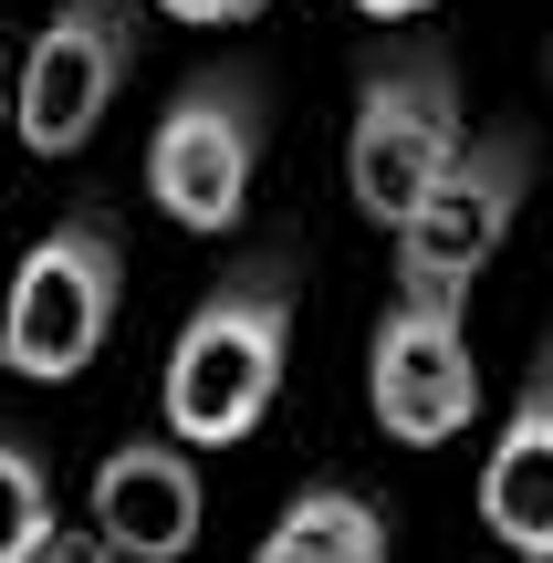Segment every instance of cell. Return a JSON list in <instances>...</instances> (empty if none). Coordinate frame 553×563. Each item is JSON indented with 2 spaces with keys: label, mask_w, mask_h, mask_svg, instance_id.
<instances>
[{
  "label": "cell",
  "mask_w": 553,
  "mask_h": 563,
  "mask_svg": "<svg viewBox=\"0 0 553 563\" xmlns=\"http://www.w3.org/2000/svg\"><path fill=\"white\" fill-rule=\"evenodd\" d=\"M522 199H533V136H471L439 188L397 220V282H439V292H471L491 272V251L512 241Z\"/></svg>",
  "instance_id": "8992f818"
},
{
  "label": "cell",
  "mask_w": 553,
  "mask_h": 563,
  "mask_svg": "<svg viewBox=\"0 0 553 563\" xmlns=\"http://www.w3.org/2000/svg\"><path fill=\"white\" fill-rule=\"evenodd\" d=\"M283 365H292V272H230L220 292L188 313L178 355H167V428L188 449H230L262 428V407L283 397Z\"/></svg>",
  "instance_id": "6da1fadb"
},
{
  "label": "cell",
  "mask_w": 553,
  "mask_h": 563,
  "mask_svg": "<svg viewBox=\"0 0 553 563\" xmlns=\"http://www.w3.org/2000/svg\"><path fill=\"white\" fill-rule=\"evenodd\" d=\"M157 11H178V21H251L262 0H157Z\"/></svg>",
  "instance_id": "4fadbf2b"
},
{
  "label": "cell",
  "mask_w": 553,
  "mask_h": 563,
  "mask_svg": "<svg viewBox=\"0 0 553 563\" xmlns=\"http://www.w3.org/2000/svg\"><path fill=\"white\" fill-rule=\"evenodd\" d=\"M199 470H188V449L167 439H125L115 460L95 470V532L115 563H178L199 543Z\"/></svg>",
  "instance_id": "ba28073f"
},
{
  "label": "cell",
  "mask_w": 553,
  "mask_h": 563,
  "mask_svg": "<svg viewBox=\"0 0 553 563\" xmlns=\"http://www.w3.org/2000/svg\"><path fill=\"white\" fill-rule=\"evenodd\" d=\"M366 21H418V11H439V0H355Z\"/></svg>",
  "instance_id": "5bb4252c"
},
{
  "label": "cell",
  "mask_w": 553,
  "mask_h": 563,
  "mask_svg": "<svg viewBox=\"0 0 553 563\" xmlns=\"http://www.w3.org/2000/svg\"><path fill=\"white\" fill-rule=\"evenodd\" d=\"M0 125H11V84H0Z\"/></svg>",
  "instance_id": "9a60e30c"
},
{
  "label": "cell",
  "mask_w": 553,
  "mask_h": 563,
  "mask_svg": "<svg viewBox=\"0 0 553 563\" xmlns=\"http://www.w3.org/2000/svg\"><path fill=\"white\" fill-rule=\"evenodd\" d=\"M471 146V125H460V74L450 53H429V42H387V53L366 63V84H355V209L366 220H408L418 199L439 188V167Z\"/></svg>",
  "instance_id": "7a4b0ae2"
},
{
  "label": "cell",
  "mask_w": 553,
  "mask_h": 563,
  "mask_svg": "<svg viewBox=\"0 0 553 563\" xmlns=\"http://www.w3.org/2000/svg\"><path fill=\"white\" fill-rule=\"evenodd\" d=\"M53 481H42V460L21 439H0V563H32L42 543H53Z\"/></svg>",
  "instance_id": "8fae6325"
},
{
  "label": "cell",
  "mask_w": 553,
  "mask_h": 563,
  "mask_svg": "<svg viewBox=\"0 0 553 563\" xmlns=\"http://www.w3.org/2000/svg\"><path fill=\"white\" fill-rule=\"evenodd\" d=\"M366 407L408 449H439V439L471 428L480 365H471V334H460V292L397 282V302L376 313V344H366Z\"/></svg>",
  "instance_id": "277c9868"
},
{
  "label": "cell",
  "mask_w": 553,
  "mask_h": 563,
  "mask_svg": "<svg viewBox=\"0 0 553 563\" xmlns=\"http://www.w3.org/2000/svg\"><path fill=\"white\" fill-rule=\"evenodd\" d=\"M480 522H491L501 553H553V344L533 386L512 397L491 460H480Z\"/></svg>",
  "instance_id": "9c48e42d"
},
{
  "label": "cell",
  "mask_w": 553,
  "mask_h": 563,
  "mask_svg": "<svg viewBox=\"0 0 553 563\" xmlns=\"http://www.w3.org/2000/svg\"><path fill=\"white\" fill-rule=\"evenodd\" d=\"M262 563H387V511L366 490H345V481H313L262 532Z\"/></svg>",
  "instance_id": "30bf717a"
},
{
  "label": "cell",
  "mask_w": 553,
  "mask_h": 563,
  "mask_svg": "<svg viewBox=\"0 0 553 563\" xmlns=\"http://www.w3.org/2000/svg\"><path fill=\"white\" fill-rule=\"evenodd\" d=\"M251 167H262V95L241 74H199L178 84V104L146 136V188L178 230H230L251 199Z\"/></svg>",
  "instance_id": "52a82bcc"
},
{
  "label": "cell",
  "mask_w": 553,
  "mask_h": 563,
  "mask_svg": "<svg viewBox=\"0 0 553 563\" xmlns=\"http://www.w3.org/2000/svg\"><path fill=\"white\" fill-rule=\"evenodd\" d=\"M115 302H125V251L104 220H63L21 251L11 272V313H0V365L32 386H63L104 355L115 334Z\"/></svg>",
  "instance_id": "3957f363"
},
{
  "label": "cell",
  "mask_w": 553,
  "mask_h": 563,
  "mask_svg": "<svg viewBox=\"0 0 553 563\" xmlns=\"http://www.w3.org/2000/svg\"><path fill=\"white\" fill-rule=\"evenodd\" d=\"M512 563H553V553H512Z\"/></svg>",
  "instance_id": "2e32d148"
},
{
  "label": "cell",
  "mask_w": 553,
  "mask_h": 563,
  "mask_svg": "<svg viewBox=\"0 0 553 563\" xmlns=\"http://www.w3.org/2000/svg\"><path fill=\"white\" fill-rule=\"evenodd\" d=\"M32 563H115V553H104V532H53Z\"/></svg>",
  "instance_id": "7c38bea8"
},
{
  "label": "cell",
  "mask_w": 553,
  "mask_h": 563,
  "mask_svg": "<svg viewBox=\"0 0 553 563\" xmlns=\"http://www.w3.org/2000/svg\"><path fill=\"white\" fill-rule=\"evenodd\" d=\"M136 74V11L125 0H53V21L32 32L11 84V125L32 157H74L84 136L104 125V104L125 95Z\"/></svg>",
  "instance_id": "5b68a950"
}]
</instances>
